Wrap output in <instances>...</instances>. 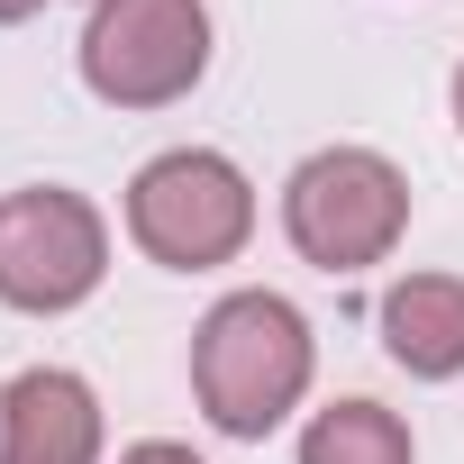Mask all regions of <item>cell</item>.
<instances>
[{"label":"cell","instance_id":"9","mask_svg":"<svg viewBox=\"0 0 464 464\" xmlns=\"http://www.w3.org/2000/svg\"><path fill=\"white\" fill-rule=\"evenodd\" d=\"M119 464H200V455H191V446H164V437H155V446H128Z\"/></svg>","mask_w":464,"mask_h":464},{"label":"cell","instance_id":"5","mask_svg":"<svg viewBox=\"0 0 464 464\" xmlns=\"http://www.w3.org/2000/svg\"><path fill=\"white\" fill-rule=\"evenodd\" d=\"M101 265H110V237L82 191L37 182L0 200V301L10 310H73L92 301Z\"/></svg>","mask_w":464,"mask_h":464},{"label":"cell","instance_id":"3","mask_svg":"<svg viewBox=\"0 0 464 464\" xmlns=\"http://www.w3.org/2000/svg\"><path fill=\"white\" fill-rule=\"evenodd\" d=\"M283 227H292V246L328 274H364L401 246V227H410V182L373 155V146H328L292 173L283 191Z\"/></svg>","mask_w":464,"mask_h":464},{"label":"cell","instance_id":"10","mask_svg":"<svg viewBox=\"0 0 464 464\" xmlns=\"http://www.w3.org/2000/svg\"><path fill=\"white\" fill-rule=\"evenodd\" d=\"M28 10H46V0H0V19H28Z\"/></svg>","mask_w":464,"mask_h":464},{"label":"cell","instance_id":"8","mask_svg":"<svg viewBox=\"0 0 464 464\" xmlns=\"http://www.w3.org/2000/svg\"><path fill=\"white\" fill-rule=\"evenodd\" d=\"M301 464H410V428L382 401H328L301 437Z\"/></svg>","mask_w":464,"mask_h":464},{"label":"cell","instance_id":"11","mask_svg":"<svg viewBox=\"0 0 464 464\" xmlns=\"http://www.w3.org/2000/svg\"><path fill=\"white\" fill-rule=\"evenodd\" d=\"M455 119H464V64H455Z\"/></svg>","mask_w":464,"mask_h":464},{"label":"cell","instance_id":"7","mask_svg":"<svg viewBox=\"0 0 464 464\" xmlns=\"http://www.w3.org/2000/svg\"><path fill=\"white\" fill-rule=\"evenodd\" d=\"M382 346H392V364H410L428 382L464 373V283L455 274H401L382 292Z\"/></svg>","mask_w":464,"mask_h":464},{"label":"cell","instance_id":"2","mask_svg":"<svg viewBox=\"0 0 464 464\" xmlns=\"http://www.w3.org/2000/svg\"><path fill=\"white\" fill-rule=\"evenodd\" d=\"M246 227H256V191H246L237 164L209 155V146H173V155H155L128 182V237L155 265H173V274L227 265L246 246Z\"/></svg>","mask_w":464,"mask_h":464},{"label":"cell","instance_id":"1","mask_svg":"<svg viewBox=\"0 0 464 464\" xmlns=\"http://www.w3.org/2000/svg\"><path fill=\"white\" fill-rule=\"evenodd\" d=\"M191 392L209 428L227 437H265L301 392H310V328L283 292H237L218 301L191 337Z\"/></svg>","mask_w":464,"mask_h":464},{"label":"cell","instance_id":"4","mask_svg":"<svg viewBox=\"0 0 464 464\" xmlns=\"http://www.w3.org/2000/svg\"><path fill=\"white\" fill-rule=\"evenodd\" d=\"M209 64V10L200 0H92L82 28V82L119 110H164Z\"/></svg>","mask_w":464,"mask_h":464},{"label":"cell","instance_id":"6","mask_svg":"<svg viewBox=\"0 0 464 464\" xmlns=\"http://www.w3.org/2000/svg\"><path fill=\"white\" fill-rule=\"evenodd\" d=\"M101 455V410L82 392V373L46 364L19 373L0 401V464H92Z\"/></svg>","mask_w":464,"mask_h":464}]
</instances>
